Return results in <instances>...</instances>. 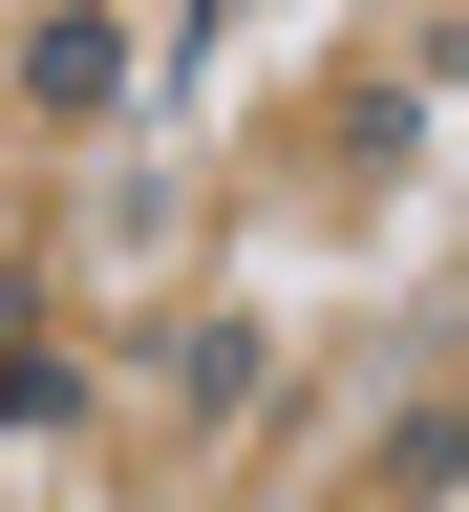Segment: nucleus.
I'll list each match as a JSON object with an SVG mask.
<instances>
[{
  "label": "nucleus",
  "instance_id": "obj_1",
  "mask_svg": "<svg viewBox=\"0 0 469 512\" xmlns=\"http://www.w3.org/2000/svg\"><path fill=\"white\" fill-rule=\"evenodd\" d=\"M22 86H43V107H128V43H107V22H43Z\"/></svg>",
  "mask_w": 469,
  "mask_h": 512
}]
</instances>
